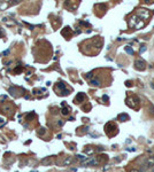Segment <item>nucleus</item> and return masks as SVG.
<instances>
[{"label": "nucleus", "mask_w": 154, "mask_h": 172, "mask_svg": "<svg viewBox=\"0 0 154 172\" xmlns=\"http://www.w3.org/2000/svg\"><path fill=\"white\" fill-rule=\"evenodd\" d=\"M125 102H126V104H128L129 107H131L132 109H138V108H139L140 101H139V99H138L136 95L128 96V98H126V100H125Z\"/></svg>", "instance_id": "obj_1"}, {"label": "nucleus", "mask_w": 154, "mask_h": 172, "mask_svg": "<svg viewBox=\"0 0 154 172\" xmlns=\"http://www.w3.org/2000/svg\"><path fill=\"white\" fill-rule=\"evenodd\" d=\"M105 131H106V133H107L109 137H113V133L114 134H117V125L116 124H114L113 122H109V123H107L105 125Z\"/></svg>", "instance_id": "obj_2"}, {"label": "nucleus", "mask_w": 154, "mask_h": 172, "mask_svg": "<svg viewBox=\"0 0 154 172\" xmlns=\"http://www.w3.org/2000/svg\"><path fill=\"white\" fill-rule=\"evenodd\" d=\"M57 89H59L57 94H60V95H68L69 94V91L66 88V84L63 82L57 83Z\"/></svg>", "instance_id": "obj_3"}, {"label": "nucleus", "mask_w": 154, "mask_h": 172, "mask_svg": "<svg viewBox=\"0 0 154 172\" xmlns=\"http://www.w3.org/2000/svg\"><path fill=\"white\" fill-rule=\"evenodd\" d=\"M133 65H135V69H137V70H139V71H143L146 69V62L143 61V60H136Z\"/></svg>", "instance_id": "obj_4"}, {"label": "nucleus", "mask_w": 154, "mask_h": 172, "mask_svg": "<svg viewBox=\"0 0 154 172\" xmlns=\"http://www.w3.org/2000/svg\"><path fill=\"white\" fill-rule=\"evenodd\" d=\"M99 164V161L96 160V158H89V160H85L82 162L83 166H90V165H98Z\"/></svg>", "instance_id": "obj_5"}, {"label": "nucleus", "mask_w": 154, "mask_h": 172, "mask_svg": "<svg viewBox=\"0 0 154 172\" xmlns=\"http://www.w3.org/2000/svg\"><path fill=\"white\" fill-rule=\"evenodd\" d=\"M137 15L139 16L141 20H146V18L149 17V13L147 9H139V10L137 11Z\"/></svg>", "instance_id": "obj_6"}, {"label": "nucleus", "mask_w": 154, "mask_h": 172, "mask_svg": "<svg viewBox=\"0 0 154 172\" xmlns=\"http://www.w3.org/2000/svg\"><path fill=\"white\" fill-rule=\"evenodd\" d=\"M85 100V94L84 93H78L75 98V103H82Z\"/></svg>", "instance_id": "obj_7"}, {"label": "nucleus", "mask_w": 154, "mask_h": 172, "mask_svg": "<svg viewBox=\"0 0 154 172\" xmlns=\"http://www.w3.org/2000/svg\"><path fill=\"white\" fill-rule=\"evenodd\" d=\"M145 164H146V167H153L154 166V156H151V157L147 158L145 161Z\"/></svg>", "instance_id": "obj_8"}, {"label": "nucleus", "mask_w": 154, "mask_h": 172, "mask_svg": "<svg viewBox=\"0 0 154 172\" xmlns=\"http://www.w3.org/2000/svg\"><path fill=\"white\" fill-rule=\"evenodd\" d=\"M117 118H119V121H121V122H126L129 119V115L128 114H120Z\"/></svg>", "instance_id": "obj_9"}, {"label": "nucleus", "mask_w": 154, "mask_h": 172, "mask_svg": "<svg viewBox=\"0 0 154 172\" xmlns=\"http://www.w3.org/2000/svg\"><path fill=\"white\" fill-rule=\"evenodd\" d=\"M69 112H70V108H68V107H63L61 109V114L63 115V116H67Z\"/></svg>", "instance_id": "obj_10"}, {"label": "nucleus", "mask_w": 154, "mask_h": 172, "mask_svg": "<svg viewBox=\"0 0 154 172\" xmlns=\"http://www.w3.org/2000/svg\"><path fill=\"white\" fill-rule=\"evenodd\" d=\"M124 49H125V52L128 53V54H130V55H133V54H135L133 49L130 47V46H125V47H124Z\"/></svg>", "instance_id": "obj_11"}, {"label": "nucleus", "mask_w": 154, "mask_h": 172, "mask_svg": "<svg viewBox=\"0 0 154 172\" xmlns=\"http://www.w3.org/2000/svg\"><path fill=\"white\" fill-rule=\"evenodd\" d=\"M90 84L93 85V86H99V85H100V80L99 79H91L90 80Z\"/></svg>", "instance_id": "obj_12"}, {"label": "nucleus", "mask_w": 154, "mask_h": 172, "mask_svg": "<svg viewBox=\"0 0 154 172\" xmlns=\"http://www.w3.org/2000/svg\"><path fill=\"white\" fill-rule=\"evenodd\" d=\"M71 162H73V158L71 157H66V160L63 161V165L64 166H67V165L71 164Z\"/></svg>", "instance_id": "obj_13"}, {"label": "nucleus", "mask_w": 154, "mask_h": 172, "mask_svg": "<svg viewBox=\"0 0 154 172\" xmlns=\"http://www.w3.org/2000/svg\"><path fill=\"white\" fill-rule=\"evenodd\" d=\"M9 18H7V17H4L2 18V22H5L7 25H13V24H15V22L14 21H8Z\"/></svg>", "instance_id": "obj_14"}, {"label": "nucleus", "mask_w": 154, "mask_h": 172, "mask_svg": "<svg viewBox=\"0 0 154 172\" xmlns=\"http://www.w3.org/2000/svg\"><path fill=\"white\" fill-rule=\"evenodd\" d=\"M8 2H1L0 1V9H5V8H7L8 7Z\"/></svg>", "instance_id": "obj_15"}, {"label": "nucleus", "mask_w": 154, "mask_h": 172, "mask_svg": "<svg viewBox=\"0 0 154 172\" xmlns=\"http://www.w3.org/2000/svg\"><path fill=\"white\" fill-rule=\"evenodd\" d=\"M94 153V149H92L91 147H89V148L85 149V154H89V155H91V154Z\"/></svg>", "instance_id": "obj_16"}, {"label": "nucleus", "mask_w": 154, "mask_h": 172, "mask_svg": "<svg viewBox=\"0 0 154 172\" xmlns=\"http://www.w3.org/2000/svg\"><path fill=\"white\" fill-rule=\"evenodd\" d=\"M92 76H93V72H89V73H86V75H85V78H86V79H91L92 78Z\"/></svg>", "instance_id": "obj_17"}, {"label": "nucleus", "mask_w": 154, "mask_h": 172, "mask_svg": "<svg viewBox=\"0 0 154 172\" xmlns=\"http://www.w3.org/2000/svg\"><path fill=\"white\" fill-rule=\"evenodd\" d=\"M45 132H46V131H45V128H44V127H41L40 130L38 131V134H40V135H44V134H45Z\"/></svg>", "instance_id": "obj_18"}, {"label": "nucleus", "mask_w": 154, "mask_h": 172, "mask_svg": "<svg viewBox=\"0 0 154 172\" xmlns=\"http://www.w3.org/2000/svg\"><path fill=\"white\" fill-rule=\"evenodd\" d=\"M76 157H77L78 160H80V161H84L85 158H86V157H85L84 155H77V156H76Z\"/></svg>", "instance_id": "obj_19"}, {"label": "nucleus", "mask_w": 154, "mask_h": 172, "mask_svg": "<svg viewBox=\"0 0 154 172\" xmlns=\"http://www.w3.org/2000/svg\"><path fill=\"white\" fill-rule=\"evenodd\" d=\"M145 50H146V47H145V46H141V47H140V49H139V53L141 54V53H144Z\"/></svg>", "instance_id": "obj_20"}, {"label": "nucleus", "mask_w": 154, "mask_h": 172, "mask_svg": "<svg viewBox=\"0 0 154 172\" xmlns=\"http://www.w3.org/2000/svg\"><path fill=\"white\" fill-rule=\"evenodd\" d=\"M125 85H126V86H131L132 84H131V82H130V80H128V82H125Z\"/></svg>", "instance_id": "obj_21"}, {"label": "nucleus", "mask_w": 154, "mask_h": 172, "mask_svg": "<svg viewBox=\"0 0 154 172\" xmlns=\"http://www.w3.org/2000/svg\"><path fill=\"white\" fill-rule=\"evenodd\" d=\"M57 124H59V125H60V126H62V125H63V122H62V121H61V119H60V121H59V122H57Z\"/></svg>", "instance_id": "obj_22"}, {"label": "nucleus", "mask_w": 154, "mask_h": 172, "mask_svg": "<svg viewBox=\"0 0 154 172\" xmlns=\"http://www.w3.org/2000/svg\"><path fill=\"white\" fill-rule=\"evenodd\" d=\"M8 53H9V49H7V50H5V52L2 53V55H7V54H8Z\"/></svg>", "instance_id": "obj_23"}, {"label": "nucleus", "mask_w": 154, "mask_h": 172, "mask_svg": "<svg viewBox=\"0 0 154 172\" xmlns=\"http://www.w3.org/2000/svg\"><path fill=\"white\" fill-rule=\"evenodd\" d=\"M128 150H129V151H136V148H129Z\"/></svg>", "instance_id": "obj_24"}, {"label": "nucleus", "mask_w": 154, "mask_h": 172, "mask_svg": "<svg viewBox=\"0 0 154 172\" xmlns=\"http://www.w3.org/2000/svg\"><path fill=\"white\" fill-rule=\"evenodd\" d=\"M102 99H103V100H108V96H107V95H103Z\"/></svg>", "instance_id": "obj_25"}, {"label": "nucleus", "mask_w": 154, "mask_h": 172, "mask_svg": "<svg viewBox=\"0 0 154 172\" xmlns=\"http://www.w3.org/2000/svg\"><path fill=\"white\" fill-rule=\"evenodd\" d=\"M2 34H4V32H2V30H1V29H0V37H1V36H2Z\"/></svg>", "instance_id": "obj_26"}, {"label": "nucleus", "mask_w": 154, "mask_h": 172, "mask_svg": "<svg viewBox=\"0 0 154 172\" xmlns=\"http://www.w3.org/2000/svg\"><path fill=\"white\" fill-rule=\"evenodd\" d=\"M131 172H139V171H138V170H132Z\"/></svg>", "instance_id": "obj_27"}, {"label": "nucleus", "mask_w": 154, "mask_h": 172, "mask_svg": "<svg viewBox=\"0 0 154 172\" xmlns=\"http://www.w3.org/2000/svg\"><path fill=\"white\" fill-rule=\"evenodd\" d=\"M152 172H154V170H153V171H152Z\"/></svg>", "instance_id": "obj_28"}]
</instances>
